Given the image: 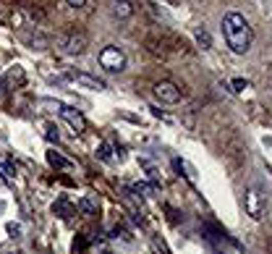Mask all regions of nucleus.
Returning <instances> with one entry per match:
<instances>
[{
    "mask_svg": "<svg viewBox=\"0 0 272 254\" xmlns=\"http://www.w3.org/2000/svg\"><path fill=\"white\" fill-rule=\"evenodd\" d=\"M110 13L118 18H128L133 13V3H110Z\"/></svg>",
    "mask_w": 272,
    "mask_h": 254,
    "instance_id": "nucleus-10",
    "label": "nucleus"
},
{
    "mask_svg": "<svg viewBox=\"0 0 272 254\" xmlns=\"http://www.w3.org/2000/svg\"><path fill=\"white\" fill-rule=\"evenodd\" d=\"M246 213L252 215L254 220H259L264 215V197L259 194V189H246Z\"/></svg>",
    "mask_w": 272,
    "mask_h": 254,
    "instance_id": "nucleus-5",
    "label": "nucleus"
},
{
    "mask_svg": "<svg viewBox=\"0 0 272 254\" xmlns=\"http://www.w3.org/2000/svg\"><path fill=\"white\" fill-rule=\"evenodd\" d=\"M79 213H81V215H86V218L97 215V202H95L92 197H84V199H79Z\"/></svg>",
    "mask_w": 272,
    "mask_h": 254,
    "instance_id": "nucleus-9",
    "label": "nucleus"
},
{
    "mask_svg": "<svg viewBox=\"0 0 272 254\" xmlns=\"http://www.w3.org/2000/svg\"><path fill=\"white\" fill-rule=\"evenodd\" d=\"M154 97L160 100V102H168V105H175L180 100V89L173 84V81H157L154 84Z\"/></svg>",
    "mask_w": 272,
    "mask_h": 254,
    "instance_id": "nucleus-4",
    "label": "nucleus"
},
{
    "mask_svg": "<svg viewBox=\"0 0 272 254\" xmlns=\"http://www.w3.org/2000/svg\"><path fill=\"white\" fill-rule=\"evenodd\" d=\"M97 155H100V160H105V163H110V160H112V155H110V147H107L105 142L97 147Z\"/></svg>",
    "mask_w": 272,
    "mask_h": 254,
    "instance_id": "nucleus-13",
    "label": "nucleus"
},
{
    "mask_svg": "<svg viewBox=\"0 0 272 254\" xmlns=\"http://www.w3.org/2000/svg\"><path fill=\"white\" fill-rule=\"evenodd\" d=\"M68 76H71L76 84L86 87V89H95V92H102V89H105V81H102V79H97V76H92V74H86V71H71Z\"/></svg>",
    "mask_w": 272,
    "mask_h": 254,
    "instance_id": "nucleus-7",
    "label": "nucleus"
},
{
    "mask_svg": "<svg viewBox=\"0 0 272 254\" xmlns=\"http://www.w3.org/2000/svg\"><path fill=\"white\" fill-rule=\"evenodd\" d=\"M86 249V239L84 236H76V241H74V254H81Z\"/></svg>",
    "mask_w": 272,
    "mask_h": 254,
    "instance_id": "nucleus-15",
    "label": "nucleus"
},
{
    "mask_svg": "<svg viewBox=\"0 0 272 254\" xmlns=\"http://www.w3.org/2000/svg\"><path fill=\"white\" fill-rule=\"evenodd\" d=\"M154 249H163V254H170V251H168V246H165L160 239H154Z\"/></svg>",
    "mask_w": 272,
    "mask_h": 254,
    "instance_id": "nucleus-18",
    "label": "nucleus"
},
{
    "mask_svg": "<svg viewBox=\"0 0 272 254\" xmlns=\"http://www.w3.org/2000/svg\"><path fill=\"white\" fill-rule=\"evenodd\" d=\"M60 115H63V121L71 126L76 134H81V131H86V118L76 110V108H68V105H60Z\"/></svg>",
    "mask_w": 272,
    "mask_h": 254,
    "instance_id": "nucleus-6",
    "label": "nucleus"
},
{
    "mask_svg": "<svg viewBox=\"0 0 272 254\" xmlns=\"http://www.w3.org/2000/svg\"><path fill=\"white\" fill-rule=\"evenodd\" d=\"M248 87V81L246 79H233V92H243Z\"/></svg>",
    "mask_w": 272,
    "mask_h": 254,
    "instance_id": "nucleus-16",
    "label": "nucleus"
},
{
    "mask_svg": "<svg viewBox=\"0 0 272 254\" xmlns=\"http://www.w3.org/2000/svg\"><path fill=\"white\" fill-rule=\"evenodd\" d=\"M53 215H58V218H63V220H68L74 215V204H71V199L68 197H58L55 202H53Z\"/></svg>",
    "mask_w": 272,
    "mask_h": 254,
    "instance_id": "nucleus-8",
    "label": "nucleus"
},
{
    "mask_svg": "<svg viewBox=\"0 0 272 254\" xmlns=\"http://www.w3.org/2000/svg\"><path fill=\"white\" fill-rule=\"evenodd\" d=\"M131 194H136V197H154L157 194V186H154V183H133Z\"/></svg>",
    "mask_w": 272,
    "mask_h": 254,
    "instance_id": "nucleus-11",
    "label": "nucleus"
},
{
    "mask_svg": "<svg viewBox=\"0 0 272 254\" xmlns=\"http://www.w3.org/2000/svg\"><path fill=\"white\" fill-rule=\"evenodd\" d=\"M13 254H21V251H13Z\"/></svg>",
    "mask_w": 272,
    "mask_h": 254,
    "instance_id": "nucleus-22",
    "label": "nucleus"
},
{
    "mask_svg": "<svg viewBox=\"0 0 272 254\" xmlns=\"http://www.w3.org/2000/svg\"><path fill=\"white\" fill-rule=\"evenodd\" d=\"M48 163H50L53 168H71V160L63 157V155H60V152H55V150H50V152H48Z\"/></svg>",
    "mask_w": 272,
    "mask_h": 254,
    "instance_id": "nucleus-12",
    "label": "nucleus"
},
{
    "mask_svg": "<svg viewBox=\"0 0 272 254\" xmlns=\"http://www.w3.org/2000/svg\"><path fill=\"white\" fill-rule=\"evenodd\" d=\"M68 6H71V8H81V6H86V3H84V0H68Z\"/></svg>",
    "mask_w": 272,
    "mask_h": 254,
    "instance_id": "nucleus-19",
    "label": "nucleus"
},
{
    "mask_svg": "<svg viewBox=\"0 0 272 254\" xmlns=\"http://www.w3.org/2000/svg\"><path fill=\"white\" fill-rule=\"evenodd\" d=\"M3 171H6V173H8V176H13V173H16V168H13V165H11V163H3Z\"/></svg>",
    "mask_w": 272,
    "mask_h": 254,
    "instance_id": "nucleus-20",
    "label": "nucleus"
},
{
    "mask_svg": "<svg viewBox=\"0 0 272 254\" xmlns=\"http://www.w3.org/2000/svg\"><path fill=\"white\" fill-rule=\"evenodd\" d=\"M196 39H199V45L204 50H210V45H212V39H210V34L207 32H196Z\"/></svg>",
    "mask_w": 272,
    "mask_h": 254,
    "instance_id": "nucleus-14",
    "label": "nucleus"
},
{
    "mask_svg": "<svg viewBox=\"0 0 272 254\" xmlns=\"http://www.w3.org/2000/svg\"><path fill=\"white\" fill-rule=\"evenodd\" d=\"M58 45H60V50L68 53V55H81L86 50V37L76 34V32H68V34L58 37Z\"/></svg>",
    "mask_w": 272,
    "mask_h": 254,
    "instance_id": "nucleus-3",
    "label": "nucleus"
},
{
    "mask_svg": "<svg viewBox=\"0 0 272 254\" xmlns=\"http://www.w3.org/2000/svg\"><path fill=\"white\" fill-rule=\"evenodd\" d=\"M0 97H3V87H0Z\"/></svg>",
    "mask_w": 272,
    "mask_h": 254,
    "instance_id": "nucleus-21",
    "label": "nucleus"
},
{
    "mask_svg": "<svg viewBox=\"0 0 272 254\" xmlns=\"http://www.w3.org/2000/svg\"><path fill=\"white\" fill-rule=\"evenodd\" d=\"M44 136H48L50 142H58V129H55V126L50 123V126H48V134H44Z\"/></svg>",
    "mask_w": 272,
    "mask_h": 254,
    "instance_id": "nucleus-17",
    "label": "nucleus"
},
{
    "mask_svg": "<svg viewBox=\"0 0 272 254\" xmlns=\"http://www.w3.org/2000/svg\"><path fill=\"white\" fill-rule=\"evenodd\" d=\"M222 34H225V42H228V48L233 53H246L252 48V27H248V21L243 18V13H228L222 18Z\"/></svg>",
    "mask_w": 272,
    "mask_h": 254,
    "instance_id": "nucleus-1",
    "label": "nucleus"
},
{
    "mask_svg": "<svg viewBox=\"0 0 272 254\" xmlns=\"http://www.w3.org/2000/svg\"><path fill=\"white\" fill-rule=\"evenodd\" d=\"M100 66L107 68V71H123L126 66V55L116 48V45H107V48L100 53Z\"/></svg>",
    "mask_w": 272,
    "mask_h": 254,
    "instance_id": "nucleus-2",
    "label": "nucleus"
}]
</instances>
